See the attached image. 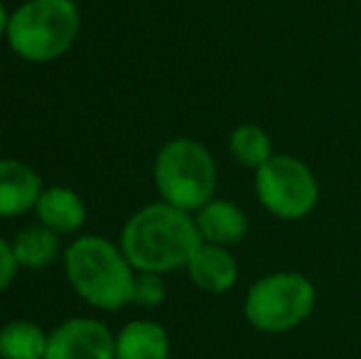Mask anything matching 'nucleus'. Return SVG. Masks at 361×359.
<instances>
[{
    "label": "nucleus",
    "instance_id": "f8f14e48",
    "mask_svg": "<svg viewBox=\"0 0 361 359\" xmlns=\"http://www.w3.org/2000/svg\"><path fill=\"white\" fill-rule=\"evenodd\" d=\"M39 221L47 229L57 231V234H72L84 224V202L76 192L67 190V187H49L42 190L37 205H35Z\"/></svg>",
    "mask_w": 361,
    "mask_h": 359
},
{
    "label": "nucleus",
    "instance_id": "423d86ee",
    "mask_svg": "<svg viewBox=\"0 0 361 359\" xmlns=\"http://www.w3.org/2000/svg\"><path fill=\"white\" fill-rule=\"evenodd\" d=\"M256 195L278 219L295 221L317 207L319 182L300 158L281 153L256 170Z\"/></svg>",
    "mask_w": 361,
    "mask_h": 359
},
{
    "label": "nucleus",
    "instance_id": "ddd939ff",
    "mask_svg": "<svg viewBox=\"0 0 361 359\" xmlns=\"http://www.w3.org/2000/svg\"><path fill=\"white\" fill-rule=\"evenodd\" d=\"M47 340L42 327L27 320H13L0 327V359H44Z\"/></svg>",
    "mask_w": 361,
    "mask_h": 359
},
{
    "label": "nucleus",
    "instance_id": "0eeeda50",
    "mask_svg": "<svg viewBox=\"0 0 361 359\" xmlns=\"http://www.w3.org/2000/svg\"><path fill=\"white\" fill-rule=\"evenodd\" d=\"M44 359H116V340L104 322L72 317L49 332Z\"/></svg>",
    "mask_w": 361,
    "mask_h": 359
},
{
    "label": "nucleus",
    "instance_id": "39448f33",
    "mask_svg": "<svg viewBox=\"0 0 361 359\" xmlns=\"http://www.w3.org/2000/svg\"><path fill=\"white\" fill-rule=\"evenodd\" d=\"M317 291L307 276L295 271H278L258 278L246 293L243 312L256 330L281 335L302 325L314 310Z\"/></svg>",
    "mask_w": 361,
    "mask_h": 359
},
{
    "label": "nucleus",
    "instance_id": "f257e3e1",
    "mask_svg": "<svg viewBox=\"0 0 361 359\" xmlns=\"http://www.w3.org/2000/svg\"><path fill=\"white\" fill-rule=\"evenodd\" d=\"M202 234L190 212L167 202L147 205L123 226L121 251L135 271L167 273L190 264Z\"/></svg>",
    "mask_w": 361,
    "mask_h": 359
},
{
    "label": "nucleus",
    "instance_id": "9b49d317",
    "mask_svg": "<svg viewBox=\"0 0 361 359\" xmlns=\"http://www.w3.org/2000/svg\"><path fill=\"white\" fill-rule=\"evenodd\" d=\"M116 359H170L167 330L150 320H133L116 337Z\"/></svg>",
    "mask_w": 361,
    "mask_h": 359
},
{
    "label": "nucleus",
    "instance_id": "dca6fc26",
    "mask_svg": "<svg viewBox=\"0 0 361 359\" xmlns=\"http://www.w3.org/2000/svg\"><path fill=\"white\" fill-rule=\"evenodd\" d=\"M167 298V288H165V281H162L160 273H147V271H140L135 276V283H133V303L140 308H157L162 305Z\"/></svg>",
    "mask_w": 361,
    "mask_h": 359
},
{
    "label": "nucleus",
    "instance_id": "9d476101",
    "mask_svg": "<svg viewBox=\"0 0 361 359\" xmlns=\"http://www.w3.org/2000/svg\"><path fill=\"white\" fill-rule=\"evenodd\" d=\"M42 180L20 160H0V217L25 214L37 205Z\"/></svg>",
    "mask_w": 361,
    "mask_h": 359
},
{
    "label": "nucleus",
    "instance_id": "a211bd4d",
    "mask_svg": "<svg viewBox=\"0 0 361 359\" xmlns=\"http://www.w3.org/2000/svg\"><path fill=\"white\" fill-rule=\"evenodd\" d=\"M8 23H10V15L5 13L3 3H0V35H5V32H8Z\"/></svg>",
    "mask_w": 361,
    "mask_h": 359
},
{
    "label": "nucleus",
    "instance_id": "f3484780",
    "mask_svg": "<svg viewBox=\"0 0 361 359\" xmlns=\"http://www.w3.org/2000/svg\"><path fill=\"white\" fill-rule=\"evenodd\" d=\"M18 259H15V251L8 241L0 236V291L10 286L15 281V273H18Z\"/></svg>",
    "mask_w": 361,
    "mask_h": 359
},
{
    "label": "nucleus",
    "instance_id": "f03ea898",
    "mask_svg": "<svg viewBox=\"0 0 361 359\" xmlns=\"http://www.w3.org/2000/svg\"><path fill=\"white\" fill-rule=\"evenodd\" d=\"M72 288L99 310H121L133 303V266L104 236H81L64 254Z\"/></svg>",
    "mask_w": 361,
    "mask_h": 359
},
{
    "label": "nucleus",
    "instance_id": "1a4fd4ad",
    "mask_svg": "<svg viewBox=\"0 0 361 359\" xmlns=\"http://www.w3.org/2000/svg\"><path fill=\"white\" fill-rule=\"evenodd\" d=\"M197 229L202 241L216 246H233L248 234V217L238 205L228 200H209L202 209H197Z\"/></svg>",
    "mask_w": 361,
    "mask_h": 359
},
{
    "label": "nucleus",
    "instance_id": "2eb2a0df",
    "mask_svg": "<svg viewBox=\"0 0 361 359\" xmlns=\"http://www.w3.org/2000/svg\"><path fill=\"white\" fill-rule=\"evenodd\" d=\"M228 150H231L233 160L241 163L243 168L258 170L273 158V143L271 135L256 123H241L231 130L228 135Z\"/></svg>",
    "mask_w": 361,
    "mask_h": 359
},
{
    "label": "nucleus",
    "instance_id": "4468645a",
    "mask_svg": "<svg viewBox=\"0 0 361 359\" xmlns=\"http://www.w3.org/2000/svg\"><path fill=\"white\" fill-rule=\"evenodd\" d=\"M13 251L18 264L25 266V269H44V266H49L57 259V231L47 229L44 224L27 226V229H23L15 236Z\"/></svg>",
    "mask_w": 361,
    "mask_h": 359
},
{
    "label": "nucleus",
    "instance_id": "7ed1b4c3",
    "mask_svg": "<svg viewBox=\"0 0 361 359\" xmlns=\"http://www.w3.org/2000/svg\"><path fill=\"white\" fill-rule=\"evenodd\" d=\"M8 44L27 62L62 57L79 35V8L74 0H27L8 23Z\"/></svg>",
    "mask_w": 361,
    "mask_h": 359
},
{
    "label": "nucleus",
    "instance_id": "20e7f679",
    "mask_svg": "<svg viewBox=\"0 0 361 359\" xmlns=\"http://www.w3.org/2000/svg\"><path fill=\"white\" fill-rule=\"evenodd\" d=\"M155 185L162 200L185 212H197L214 200L216 163L195 138H172L155 158Z\"/></svg>",
    "mask_w": 361,
    "mask_h": 359
},
{
    "label": "nucleus",
    "instance_id": "6e6552de",
    "mask_svg": "<svg viewBox=\"0 0 361 359\" xmlns=\"http://www.w3.org/2000/svg\"><path fill=\"white\" fill-rule=\"evenodd\" d=\"M187 271L197 288L214 296L231 291L238 281V264L231 251L226 246L207 244V241H202L200 249L192 254Z\"/></svg>",
    "mask_w": 361,
    "mask_h": 359
}]
</instances>
